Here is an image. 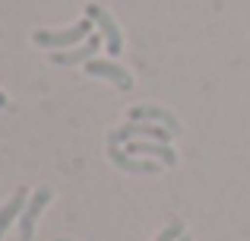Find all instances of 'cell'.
Instances as JSON below:
<instances>
[{
    "label": "cell",
    "instance_id": "52a82bcc",
    "mask_svg": "<svg viewBox=\"0 0 250 241\" xmlns=\"http://www.w3.org/2000/svg\"><path fill=\"white\" fill-rule=\"evenodd\" d=\"M85 73H89V76H98V80H111L117 89H124V92H130V89H133V76H130L124 67H117L114 61H98V57H95V61L85 64Z\"/></svg>",
    "mask_w": 250,
    "mask_h": 241
},
{
    "label": "cell",
    "instance_id": "4fadbf2b",
    "mask_svg": "<svg viewBox=\"0 0 250 241\" xmlns=\"http://www.w3.org/2000/svg\"><path fill=\"white\" fill-rule=\"evenodd\" d=\"M57 241H73V238H57Z\"/></svg>",
    "mask_w": 250,
    "mask_h": 241
},
{
    "label": "cell",
    "instance_id": "5bb4252c",
    "mask_svg": "<svg viewBox=\"0 0 250 241\" xmlns=\"http://www.w3.org/2000/svg\"><path fill=\"white\" fill-rule=\"evenodd\" d=\"M181 241H190V238H187V235H184V238H181Z\"/></svg>",
    "mask_w": 250,
    "mask_h": 241
},
{
    "label": "cell",
    "instance_id": "7a4b0ae2",
    "mask_svg": "<svg viewBox=\"0 0 250 241\" xmlns=\"http://www.w3.org/2000/svg\"><path fill=\"white\" fill-rule=\"evenodd\" d=\"M171 130H165L162 124H146V121H130L124 127H117L111 133L108 143H133V140H159V143H168L171 140Z\"/></svg>",
    "mask_w": 250,
    "mask_h": 241
},
{
    "label": "cell",
    "instance_id": "277c9868",
    "mask_svg": "<svg viewBox=\"0 0 250 241\" xmlns=\"http://www.w3.org/2000/svg\"><path fill=\"white\" fill-rule=\"evenodd\" d=\"M102 48V38L98 35H89L83 44H76V48H67V51H54L51 54V64H57V67H85L89 61H95V51Z\"/></svg>",
    "mask_w": 250,
    "mask_h": 241
},
{
    "label": "cell",
    "instance_id": "3957f363",
    "mask_svg": "<svg viewBox=\"0 0 250 241\" xmlns=\"http://www.w3.org/2000/svg\"><path fill=\"white\" fill-rule=\"evenodd\" d=\"M85 16L92 19V22H98V29H102V38H104V48H108V54H121L124 51V35H121V29H117V22H114V16H111L104 6H98V3H89L85 6Z\"/></svg>",
    "mask_w": 250,
    "mask_h": 241
},
{
    "label": "cell",
    "instance_id": "ba28073f",
    "mask_svg": "<svg viewBox=\"0 0 250 241\" xmlns=\"http://www.w3.org/2000/svg\"><path fill=\"white\" fill-rule=\"evenodd\" d=\"M127 153L130 155H152V159H159L168 168L177 165V153L168 143H159V140H133V143H127Z\"/></svg>",
    "mask_w": 250,
    "mask_h": 241
},
{
    "label": "cell",
    "instance_id": "9c48e42d",
    "mask_svg": "<svg viewBox=\"0 0 250 241\" xmlns=\"http://www.w3.org/2000/svg\"><path fill=\"white\" fill-rule=\"evenodd\" d=\"M130 121H146V124H162L165 130H171V133H181V124H177V118L171 111H165V108H159V105H140V108H133V111L127 114Z\"/></svg>",
    "mask_w": 250,
    "mask_h": 241
},
{
    "label": "cell",
    "instance_id": "8fae6325",
    "mask_svg": "<svg viewBox=\"0 0 250 241\" xmlns=\"http://www.w3.org/2000/svg\"><path fill=\"white\" fill-rule=\"evenodd\" d=\"M181 238H184V225L181 222H171L155 235V241H181Z\"/></svg>",
    "mask_w": 250,
    "mask_h": 241
},
{
    "label": "cell",
    "instance_id": "30bf717a",
    "mask_svg": "<svg viewBox=\"0 0 250 241\" xmlns=\"http://www.w3.org/2000/svg\"><path fill=\"white\" fill-rule=\"evenodd\" d=\"M25 197H29V194H25V191H16V194H13V197L6 200L3 206H0V238H3V232L10 229V225L16 222L19 216H22L25 203H29V200H25Z\"/></svg>",
    "mask_w": 250,
    "mask_h": 241
},
{
    "label": "cell",
    "instance_id": "8992f818",
    "mask_svg": "<svg viewBox=\"0 0 250 241\" xmlns=\"http://www.w3.org/2000/svg\"><path fill=\"white\" fill-rule=\"evenodd\" d=\"M108 159L114 162V168L130 172V175H159L155 159H136V155H130L127 149H121L117 143H108Z\"/></svg>",
    "mask_w": 250,
    "mask_h": 241
},
{
    "label": "cell",
    "instance_id": "5b68a950",
    "mask_svg": "<svg viewBox=\"0 0 250 241\" xmlns=\"http://www.w3.org/2000/svg\"><path fill=\"white\" fill-rule=\"evenodd\" d=\"M48 200H51V187H38V191L29 197L22 216H19V238L22 241H29L35 235V222H38V216H42V210L48 206Z\"/></svg>",
    "mask_w": 250,
    "mask_h": 241
},
{
    "label": "cell",
    "instance_id": "7c38bea8",
    "mask_svg": "<svg viewBox=\"0 0 250 241\" xmlns=\"http://www.w3.org/2000/svg\"><path fill=\"white\" fill-rule=\"evenodd\" d=\"M6 105H10V99H6V95L0 92V108H6Z\"/></svg>",
    "mask_w": 250,
    "mask_h": 241
},
{
    "label": "cell",
    "instance_id": "6da1fadb",
    "mask_svg": "<svg viewBox=\"0 0 250 241\" xmlns=\"http://www.w3.org/2000/svg\"><path fill=\"white\" fill-rule=\"evenodd\" d=\"M89 35H92V19L85 16V19H80V22H73L70 29H54V32L38 29V32H32V42H35L38 48H61V51H67V48H76L80 42H85Z\"/></svg>",
    "mask_w": 250,
    "mask_h": 241
}]
</instances>
